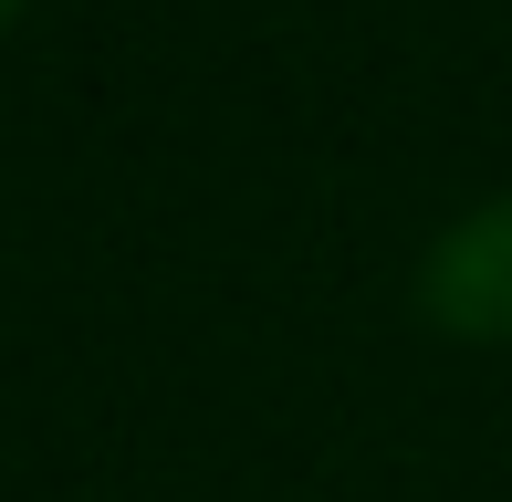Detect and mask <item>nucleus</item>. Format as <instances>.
Returning <instances> with one entry per match:
<instances>
[{
    "instance_id": "nucleus-1",
    "label": "nucleus",
    "mask_w": 512,
    "mask_h": 502,
    "mask_svg": "<svg viewBox=\"0 0 512 502\" xmlns=\"http://www.w3.org/2000/svg\"><path fill=\"white\" fill-rule=\"evenodd\" d=\"M418 314L450 346H502L512 356V178L450 220L418 251Z\"/></svg>"
},
{
    "instance_id": "nucleus-2",
    "label": "nucleus",
    "mask_w": 512,
    "mask_h": 502,
    "mask_svg": "<svg viewBox=\"0 0 512 502\" xmlns=\"http://www.w3.org/2000/svg\"><path fill=\"white\" fill-rule=\"evenodd\" d=\"M21 11H32V0H0V42H11V32H21Z\"/></svg>"
}]
</instances>
